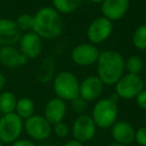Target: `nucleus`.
<instances>
[{"label": "nucleus", "instance_id": "f257e3e1", "mask_svg": "<svg viewBox=\"0 0 146 146\" xmlns=\"http://www.w3.org/2000/svg\"><path fill=\"white\" fill-rule=\"evenodd\" d=\"M96 71L104 85H115L125 72V60L117 51L106 50L100 52L96 62Z\"/></svg>", "mask_w": 146, "mask_h": 146}, {"label": "nucleus", "instance_id": "f03ea898", "mask_svg": "<svg viewBox=\"0 0 146 146\" xmlns=\"http://www.w3.org/2000/svg\"><path fill=\"white\" fill-rule=\"evenodd\" d=\"M33 17L34 25L32 31L42 39H54L62 33L63 21L61 14L53 7H41Z\"/></svg>", "mask_w": 146, "mask_h": 146}, {"label": "nucleus", "instance_id": "7ed1b4c3", "mask_svg": "<svg viewBox=\"0 0 146 146\" xmlns=\"http://www.w3.org/2000/svg\"><path fill=\"white\" fill-rule=\"evenodd\" d=\"M118 97L115 93L108 98H101L97 100L92 108L91 117L96 126L101 129L110 128L118 117Z\"/></svg>", "mask_w": 146, "mask_h": 146}, {"label": "nucleus", "instance_id": "20e7f679", "mask_svg": "<svg viewBox=\"0 0 146 146\" xmlns=\"http://www.w3.org/2000/svg\"><path fill=\"white\" fill-rule=\"evenodd\" d=\"M80 82L71 71H60L53 79V91L56 97L64 101H73L79 97Z\"/></svg>", "mask_w": 146, "mask_h": 146}, {"label": "nucleus", "instance_id": "39448f33", "mask_svg": "<svg viewBox=\"0 0 146 146\" xmlns=\"http://www.w3.org/2000/svg\"><path fill=\"white\" fill-rule=\"evenodd\" d=\"M24 130V120L15 112L2 114L0 117V140L4 144H11L19 139Z\"/></svg>", "mask_w": 146, "mask_h": 146}, {"label": "nucleus", "instance_id": "423d86ee", "mask_svg": "<svg viewBox=\"0 0 146 146\" xmlns=\"http://www.w3.org/2000/svg\"><path fill=\"white\" fill-rule=\"evenodd\" d=\"M115 94L119 99L131 100L144 89L145 82L139 74L126 73L115 83Z\"/></svg>", "mask_w": 146, "mask_h": 146}, {"label": "nucleus", "instance_id": "0eeeda50", "mask_svg": "<svg viewBox=\"0 0 146 146\" xmlns=\"http://www.w3.org/2000/svg\"><path fill=\"white\" fill-rule=\"evenodd\" d=\"M24 130L26 134L35 141H44L52 133V125L43 115L34 114L24 120Z\"/></svg>", "mask_w": 146, "mask_h": 146}, {"label": "nucleus", "instance_id": "6e6552de", "mask_svg": "<svg viewBox=\"0 0 146 146\" xmlns=\"http://www.w3.org/2000/svg\"><path fill=\"white\" fill-rule=\"evenodd\" d=\"M97 130L94 120L88 114H79L75 118L72 126L70 128V132L72 134V137L78 141L88 142L94 138Z\"/></svg>", "mask_w": 146, "mask_h": 146}, {"label": "nucleus", "instance_id": "1a4fd4ad", "mask_svg": "<svg viewBox=\"0 0 146 146\" xmlns=\"http://www.w3.org/2000/svg\"><path fill=\"white\" fill-rule=\"evenodd\" d=\"M113 22L104 16L95 18L87 27L86 36L90 43L96 45L105 42L113 32Z\"/></svg>", "mask_w": 146, "mask_h": 146}, {"label": "nucleus", "instance_id": "9d476101", "mask_svg": "<svg viewBox=\"0 0 146 146\" xmlns=\"http://www.w3.org/2000/svg\"><path fill=\"white\" fill-rule=\"evenodd\" d=\"M100 51L97 46L92 43H81L76 45L71 51V59L76 65L87 67L96 64Z\"/></svg>", "mask_w": 146, "mask_h": 146}, {"label": "nucleus", "instance_id": "9b49d317", "mask_svg": "<svg viewBox=\"0 0 146 146\" xmlns=\"http://www.w3.org/2000/svg\"><path fill=\"white\" fill-rule=\"evenodd\" d=\"M18 43L20 52L28 60L36 59L42 53L43 39L33 31L22 33Z\"/></svg>", "mask_w": 146, "mask_h": 146}, {"label": "nucleus", "instance_id": "f8f14e48", "mask_svg": "<svg viewBox=\"0 0 146 146\" xmlns=\"http://www.w3.org/2000/svg\"><path fill=\"white\" fill-rule=\"evenodd\" d=\"M104 83L97 75H91L83 79L79 85V97L87 102L98 100L104 91Z\"/></svg>", "mask_w": 146, "mask_h": 146}, {"label": "nucleus", "instance_id": "ddd939ff", "mask_svg": "<svg viewBox=\"0 0 146 146\" xmlns=\"http://www.w3.org/2000/svg\"><path fill=\"white\" fill-rule=\"evenodd\" d=\"M130 0H104L101 4L102 16L110 21H119L127 13Z\"/></svg>", "mask_w": 146, "mask_h": 146}, {"label": "nucleus", "instance_id": "4468645a", "mask_svg": "<svg viewBox=\"0 0 146 146\" xmlns=\"http://www.w3.org/2000/svg\"><path fill=\"white\" fill-rule=\"evenodd\" d=\"M27 62V57H25L14 45L0 46V64L4 67L17 68L24 66Z\"/></svg>", "mask_w": 146, "mask_h": 146}, {"label": "nucleus", "instance_id": "2eb2a0df", "mask_svg": "<svg viewBox=\"0 0 146 146\" xmlns=\"http://www.w3.org/2000/svg\"><path fill=\"white\" fill-rule=\"evenodd\" d=\"M22 32L15 23L9 18H0V46L15 45L19 42Z\"/></svg>", "mask_w": 146, "mask_h": 146}, {"label": "nucleus", "instance_id": "dca6fc26", "mask_svg": "<svg viewBox=\"0 0 146 146\" xmlns=\"http://www.w3.org/2000/svg\"><path fill=\"white\" fill-rule=\"evenodd\" d=\"M67 113V105L66 101L60 99L59 97H53L46 102L44 107L43 116L46 118V120L51 124L58 123L63 121Z\"/></svg>", "mask_w": 146, "mask_h": 146}, {"label": "nucleus", "instance_id": "f3484780", "mask_svg": "<svg viewBox=\"0 0 146 146\" xmlns=\"http://www.w3.org/2000/svg\"><path fill=\"white\" fill-rule=\"evenodd\" d=\"M111 137L113 141L119 142L123 145H128L134 142L135 128L128 121L119 120L111 126Z\"/></svg>", "mask_w": 146, "mask_h": 146}, {"label": "nucleus", "instance_id": "a211bd4d", "mask_svg": "<svg viewBox=\"0 0 146 146\" xmlns=\"http://www.w3.org/2000/svg\"><path fill=\"white\" fill-rule=\"evenodd\" d=\"M15 113L23 120L31 117L35 114V103L29 97H21L17 99Z\"/></svg>", "mask_w": 146, "mask_h": 146}, {"label": "nucleus", "instance_id": "6ab92c4d", "mask_svg": "<svg viewBox=\"0 0 146 146\" xmlns=\"http://www.w3.org/2000/svg\"><path fill=\"white\" fill-rule=\"evenodd\" d=\"M17 104V97L10 91L0 92V112L2 114H8L15 112Z\"/></svg>", "mask_w": 146, "mask_h": 146}, {"label": "nucleus", "instance_id": "aec40b11", "mask_svg": "<svg viewBox=\"0 0 146 146\" xmlns=\"http://www.w3.org/2000/svg\"><path fill=\"white\" fill-rule=\"evenodd\" d=\"M81 0H52V7L60 14H70L80 6Z\"/></svg>", "mask_w": 146, "mask_h": 146}, {"label": "nucleus", "instance_id": "412c9836", "mask_svg": "<svg viewBox=\"0 0 146 146\" xmlns=\"http://www.w3.org/2000/svg\"><path fill=\"white\" fill-rule=\"evenodd\" d=\"M132 43L138 50H146V23L141 24L135 29L132 35Z\"/></svg>", "mask_w": 146, "mask_h": 146}, {"label": "nucleus", "instance_id": "4be33fe9", "mask_svg": "<svg viewBox=\"0 0 146 146\" xmlns=\"http://www.w3.org/2000/svg\"><path fill=\"white\" fill-rule=\"evenodd\" d=\"M144 66L143 60L138 55H131L125 60V71L131 74H139Z\"/></svg>", "mask_w": 146, "mask_h": 146}, {"label": "nucleus", "instance_id": "5701e85b", "mask_svg": "<svg viewBox=\"0 0 146 146\" xmlns=\"http://www.w3.org/2000/svg\"><path fill=\"white\" fill-rule=\"evenodd\" d=\"M15 23H16V25L22 33L29 32V31H32L33 29L34 17L29 13H23V14H20L17 17Z\"/></svg>", "mask_w": 146, "mask_h": 146}, {"label": "nucleus", "instance_id": "b1692460", "mask_svg": "<svg viewBox=\"0 0 146 146\" xmlns=\"http://www.w3.org/2000/svg\"><path fill=\"white\" fill-rule=\"evenodd\" d=\"M52 132L59 138H65L70 133V127L64 121H60L52 125Z\"/></svg>", "mask_w": 146, "mask_h": 146}, {"label": "nucleus", "instance_id": "393cba45", "mask_svg": "<svg viewBox=\"0 0 146 146\" xmlns=\"http://www.w3.org/2000/svg\"><path fill=\"white\" fill-rule=\"evenodd\" d=\"M87 101L82 99L81 97H77L73 101H71V108L73 111H75L76 113L83 114L87 109Z\"/></svg>", "mask_w": 146, "mask_h": 146}, {"label": "nucleus", "instance_id": "a878e982", "mask_svg": "<svg viewBox=\"0 0 146 146\" xmlns=\"http://www.w3.org/2000/svg\"><path fill=\"white\" fill-rule=\"evenodd\" d=\"M134 141L140 146H146V125L135 129V139Z\"/></svg>", "mask_w": 146, "mask_h": 146}, {"label": "nucleus", "instance_id": "bb28decb", "mask_svg": "<svg viewBox=\"0 0 146 146\" xmlns=\"http://www.w3.org/2000/svg\"><path fill=\"white\" fill-rule=\"evenodd\" d=\"M135 100H136V103H137L138 107L146 111V89L142 90V91L135 97Z\"/></svg>", "mask_w": 146, "mask_h": 146}, {"label": "nucleus", "instance_id": "cd10ccee", "mask_svg": "<svg viewBox=\"0 0 146 146\" xmlns=\"http://www.w3.org/2000/svg\"><path fill=\"white\" fill-rule=\"evenodd\" d=\"M11 146H37L32 140L30 139H19L15 140L13 143H11Z\"/></svg>", "mask_w": 146, "mask_h": 146}, {"label": "nucleus", "instance_id": "c85d7f7f", "mask_svg": "<svg viewBox=\"0 0 146 146\" xmlns=\"http://www.w3.org/2000/svg\"><path fill=\"white\" fill-rule=\"evenodd\" d=\"M63 146H83V143L73 138V139H70L67 142H65Z\"/></svg>", "mask_w": 146, "mask_h": 146}, {"label": "nucleus", "instance_id": "c756f323", "mask_svg": "<svg viewBox=\"0 0 146 146\" xmlns=\"http://www.w3.org/2000/svg\"><path fill=\"white\" fill-rule=\"evenodd\" d=\"M5 84H6V77H5L4 74L0 71V92L2 91L3 88L5 87Z\"/></svg>", "mask_w": 146, "mask_h": 146}, {"label": "nucleus", "instance_id": "7c9ffc66", "mask_svg": "<svg viewBox=\"0 0 146 146\" xmlns=\"http://www.w3.org/2000/svg\"><path fill=\"white\" fill-rule=\"evenodd\" d=\"M109 146H125V145H123V144L119 143V142L113 141V142H111V143L109 144Z\"/></svg>", "mask_w": 146, "mask_h": 146}, {"label": "nucleus", "instance_id": "2f4dec72", "mask_svg": "<svg viewBox=\"0 0 146 146\" xmlns=\"http://www.w3.org/2000/svg\"><path fill=\"white\" fill-rule=\"evenodd\" d=\"M89 1L94 3V4H102V2H103L104 0H89Z\"/></svg>", "mask_w": 146, "mask_h": 146}, {"label": "nucleus", "instance_id": "473e14b6", "mask_svg": "<svg viewBox=\"0 0 146 146\" xmlns=\"http://www.w3.org/2000/svg\"><path fill=\"white\" fill-rule=\"evenodd\" d=\"M0 146H4V143H3V142L1 141V140H0Z\"/></svg>", "mask_w": 146, "mask_h": 146}, {"label": "nucleus", "instance_id": "72a5a7b5", "mask_svg": "<svg viewBox=\"0 0 146 146\" xmlns=\"http://www.w3.org/2000/svg\"><path fill=\"white\" fill-rule=\"evenodd\" d=\"M145 84H146V82H145Z\"/></svg>", "mask_w": 146, "mask_h": 146}]
</instances>
